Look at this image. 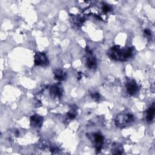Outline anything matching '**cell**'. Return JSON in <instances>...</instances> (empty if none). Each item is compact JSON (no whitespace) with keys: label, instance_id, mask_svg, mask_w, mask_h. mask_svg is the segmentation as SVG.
<instances>
[{"label":"cell","instance_id":"cell-13","mask_svg":"<svg viewBox=\"0 0 155 155\" xmlns=\"http://www.w3.org/2000/svg\"><path fill=\"white\" fill-rule=\"evenodd\" d=\"M144 35L145 37L148 38V39H151V31L148 29V28H146L144 30Z\"/></svg>","mask_w":155,"mask_h":155},{"label":"cell","instance_id":"cell-3","mask_svg":"<svg viewBox=\"0 0 155 155\" xmlns=\"http://www.w3.org/2000/svg\"><path fill=\"white\" fill-rule=\"evenodd\" d=\"M35 64L39 66H46L49 64V61L44 53L37 52L34 58Z\"/></svg>","mask_w":155,"mask_h":155},{"label":"cell","instance_id":"cell-15","mask_svg":"<svg viewBox=\"0 0 155 155\" xmlns=\"http://www.w3.org/2000/svg\"><path fill=\"white\" fill-rule=\"evenodd\" d=\"M91 97H92L93 99H95L96 101L98 100V99H99V97H100V96H99V93H97V92H95V93H92V94H91Z\"/></svg>","mask_w":155,"mask_h":155},{"label":"cell","instance_id":"cell-12","mask_svg":"<svg viewBox=\"0 0 155 155\" xmlns=\"http://www.w3.org/2000/svg\"><path fill=\"white\" fill-rule=\"evenodd\" d=\"M113 154H121L122 153V147L120 145L116 144L113 147Z\"/></svg>","mask_w":155,"mask_h":155},{"label":"cell","instance_id":"cell-10","mask_svg":"<svg viewBox=\"0 0 155 155\" xmlns=\"http://www.w3.org/2000/svg\"><path fill=\"white\" fill-rule=\"evenodd\" d=\"M155 113V108L154 104L146 111V120L148 122H151L154 119Z\"/></svg>","mask_w":155,"mask_h":155},{"label":"cell","instance_id":"cell-8","mask_svg":"<svg viewBox=\"0 0 155 155\" xmlns=\"http://www.w3.org/2000/svg\"><path fill=\"white\" fill-rule=\"evenodd\" d=\"M43 122V118L42 116L35 114L33 115L30 118V124L34 128L41 127Z\"/></svg>","mask_w":155,"mask_h":155},{"label":"cell","instance_id":"cell-9","mask_svg":"<svg viewBox=\"0 0 155 155\" xmlns=\"http://www.w3.org/2000/svg\"><path fill=\"white\" fill-rule=\"evenodd\" d=\"M53 74L54 76V78L59 81H62L65 80L67 77L66 73L61 69L54 70L53 71Z\"/></svg>","mask_w":155,"mask_h":155},{"label":"cell","instance_id":"cell-5","mask_svg":"<svg viewBox=\"0 0 155 155\" xmlns=\"http://www.w3.org/2000/svg\"><path fill=\"white\" fill-rule=\"evenodd\" d=\"M91 138L97 151H99L102 147L104 143L103 136L99 133H94L91 135Z\"/></svg>","mask_w":155,"mask_h":155},{"label":"cell","instance_id":"cell-1","mask_svg":"<svg viewBox=\"0 0 155 155\" xmlns=\"http://www.w3.org/2000/svg\"><path fill=\"white\" fill-rule=\"evenodd\" d=\"M109 57L116 61H125L133 55V48L131 47L121 48L119 45L112 47L108 51Z\"/></svg>","mask_w":155,"mask_h":155},{"label":"cell","instance_id":"cell-7","mask_svg":"<svg viewBox=\"0 0 155 155\" xmlns=\"http://www.w3.org/2000/svg\"><path fill=\"white\" fill-rule=\"evenodd\" d=\"M50 93L52 97H61L62 95V89L59 85L55 84L50 87Z\"/></svg>","mask_w":155,"mask_h":155},{"label":"cell","instance_id":"cell-11","mask_svg":"<svg viewBox=\"0 0 155 155\" xmlns=\"http://www.w3.org/2000/svg\"><path fill=\"white\" fill-rule=\"evenodd\" d=\"M77 114V112H76V109L74 108V107H73L67 113V116L70 119H73L76 116Z\"/></svg>","mask_w":155,"mask_h":155},{"label":"cell","instance_id":"cell-6","mask_svg":"<svg viewBox=\"0 0 155 155\" xmlns=\"http://www.w3.org/2000/svg\"><path fill=\"white\" fill-rule=\"evenodd\" d=\"M125 85L127 93L131 96L136 94L138 91V86L134 80H128L127 82Z\"/></svg>","mask_w":155,"mask_h":155},{"label":"cell","instance_id":"cell-14","mask_svg":"<svg viewBox=\"0 0 155 155\" xmlns=\"http://www.w3.org/2000/svg\"><path fill=\"white\" fill-rule=\"evenodd\" d=\"M102 9V11H103L104 13H108V12H110V11L111 10L110 7L108 5H107V4H104V5H103Z\"/></svg>","mask_w":155,"mask_h":155},{"label":"cell","instance_id":"cell-2","mask_svg":"<svg viewBox=\"0 0 155 155\" xmlns=\"http://www.w3.org/2000/svg\"><path fill=\"white\" fill-rule=\"evenodd\" d=\"M134 120V116L130 113H121L115 119V124L119 128H125L131 125Z\"/></svg>","mask_w":155,"mask_h":155},{"label":"cell","instance_id":"cell-4","mask_svg":"<svg viewBox=\"0 0 155 155\" xmlns=\"http://www.w3.org/2000/svg\"><path fill=\"white\" fill-rule=\"evenodd\" d=\"M86 52H87V56L86 59L87 67L90 69L95 68L97 67V61L93 54L92 51L90 50L88 48H87Z\"/></svg>","mask_w":155,"mask_h":155}]
</instances>
